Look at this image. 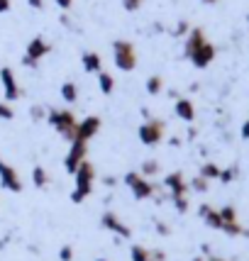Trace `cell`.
Here are the masks:
<instances>
[{"label": "cell", "instance_id": "8", "mask_svg": "<svg viewBox=\"0 0 249 261\" xmlns=\"http://www.w3.org/2000/svg\"><path fill=\"white\" fill-rule=\"evenodd\" d=\"M86 154H88V144L86 142H71V149L66 151V156H64V169H66V173H76L79 171V166L86 161Z\"/></svg>", "mask_w": 249, "mask_h": 261}, {"label": "cell", "instance_id": "28", "mask_svg": "<svg viewBox=\"0 0 249 261\" xmlns=\"http://www.w3.org/2000/svg\"><path fill=\"white\" fill-rule=\"evenodd\" d=\"M188 32H191V24H188V20H179L171 34H173V37H188Z\"/></svg>", "mask_w": 249, "mask_h": 261}, {"label": "cell", "instance_id": "19", "mask_svg": "<svg viewBox=\"0 0 249 261\" xmlns=\"http://www.w3.org/2000/svg\"><path fill=\"white\" fill-rule=\"evenodd\" d=\"M98 91H101L103 95H110V93L115 91L113 73H108V71H101V73H98Z\"/></svg>", "mask_w": 249, "mask_h": 261}, {"label": "cell", "instance_id": "17", "mask_svg": "<svg viewBox=\"0 0 249 261\" xmlns=\"http://www.w3.org/2000/svg\"><path fill=\"white\" fill-rule=\"evenodd\" d=\"M81 66H83V71L86 73H101L103 71V59H101V54L98 51H86L83 57H81Z\"/></svg>", "mask_w": 249, "mask_h": 261}, {"label": "cell", "instance_id": "16", "mask_svg": "<svg viewBox=\"0 0 249 261\" xmlns=\"http://www.w3.org/2000/svg\"><path fill=\"white\" fill-rule=\"evenodd\" d=\"M173 113H176V117L183 120V122H193V120H195V105H193L191 98H179L176 105H173Z\"/></svg>", "mask_w": 249, "mask_h": 261}, {"label": "cell", "instance_id": "11", "mask_svg": "<svg viewBox=\"0 0 249 261\" xmlns=\"http://www.w3.org/2000/svg\"><path fill=\"white\" fill-rule=\"evenodd\" d=\"M101 127H103V122H101V117H95V115H88V117H83V120H79V127H76V139L79 142H91L93 137L101 132ZM73 139V142H76Z\"/></svg>", "mask_w": 249, "mask_h": 261}, {"label": "cell", "instance_id": "37", "mask_svg": "<svg viewBox=\"0 0 249 261\" xmlns=\"http://www.w3.org/2000/svg\"><path fill=\"white\" fill-rule=\"evenodd\" d=\"M57 5L61 8V10H68V8L73 5V0H57Z\"/></svg>", "mask_w": 249, "mask_h": 261}, {"label": "cell", "instance_id": "6", "mask_svg": "<svg viewBox=\"0 0 249 261\" xmlns=\"http://www.w3.org/2000/svg\"><path fill=\"white\" fill-rule=\"evenodd\" d=\"M52 51V44L46 42L42 34H37V37H32L30 42H27V49H24V57H22V66L27 68H37L39 66V61L46 57Z\"/></svg>", "mask_w": 249, "mask_h": 261}, {"label": "cell", "instance_id": "36", "mask_svg": "<svg viewBox=\"0 0 249 261\" xmlns=\"http://www.w3.org/2000/svg\"><path fill=\"white\" fill-rule=\"evenodd\" d=\"M115 183H117L115 176H103V186H108V188H110V186H115Z\"/></svg>", "mask_w": 249, "mask_h": 261}, {"label": "cell", "instance_id": "23", "mask_svg": "<svg viewBox=\"0 0 249 261\" xmlns=\"http://www.w3.org/2000/svg\"><path fill=\"white\" fill-rule=\"evenodd\" d=\"M130 259L132 261H154V256H152V249L135 244V247H130Z\"/></svg>", "mask_w": 249, "mask_h": 261}, {"label": "cell", "instance_id": "30", "mask_svg": "<svg viewBox=\"0 0 249 261\" xmlns=\"http://www.w3.org/2000/svg\"><path fill=\"white\" fill-rule=\"evenodd\" d=\"M15 110L10 108V102H0V120H12Z\"/></svg>", "mask_w": 249, "mask_h": 261}, {"label": "cell", "instance_id": "2", "mask_svg": "<svg viewBox=\"0 0 249 261\" xmlns=\"http://www.w3.org/2000/svg\"><path fill=\"white\" fill-rule=\"evenodd\" d=\"M46 122L59 132L61 139H66L68 144L76 139V127H79V120L71 110H46Z\"/></svg>", "mask_w": 249, "mask_h": 261}, {"label": "cell", "instance_id": "26", "mask_svg": "<svg viewBox=\"0 0 249 261\" xmlns=\"http://www.w3.org/2000/svg\"><path fill=\"white\" fill-rule=\"evenodd\" d=\"M237 166H227V169H220V178L217 181L220 183H232L235 178H237Z\"/></svg>", "mask_w": 249, "mask_h": 261}, {"label": "cell", "instance_id": "40", "mask_svg": "<svg viewBox=\"0 0 249 261\" xmlns=\"http://www.w3.org/2000/svg\"><path fill=\"white\" fill-rule=\"evenodd\" d=\"M201 249H203V254H205V256H210V254H213V251H210V244H203Z\"/></svg>", "mask_w": 249, "mask_h": 261}, {"label": "cell", "instance_id": "7", "mask_svg": "<svg viewBox=\"0 0 249 261\" xmlns=\"http://www.w3.org/2000/svg\"><path fill=\"white\" fill-rule=\"evenodd\" d=\"M0 86H3V95H5V100L12 102V100H20L22 98V88H20V83L15 79V71L10 66H3L0 68Z\"/></svg>", "mask_w": 249, "mask_h": 261}, {"label": "cell", "instance_id": "33", "mask_svg": "<svg viewBox=\"0 0 249 261\" xmlns=\"http://www.w3.org/2000/svg\"><path fill=\"white\" fill-rule=\"evenodd\" d=\"M154 227H157V234H161V237H169V234H171V227L166 225V222H161V220H157V222H154Z\"/></svg>", "mask_w": 249, "mask_h": 261}, {"label": "cell", "instance_id": "5", "mask_svg": "<svg viewBox=\"0 0 249 261\" xmlns=\"http://www.w3.org/2000/svg\"><path fill=\"white\" fill-rule=\"evenodd\" d=\"M164 132H166V125H164V120H157V117L144 120L142 125L137 127V137H139V142H142L144 147H157V144H161Z\"/></svg>", "mask_w": 249, "mask_h": 261}, {"label": "cell", "instance_id": "14", "mask_svg": "<svg viewBox=\"0 0 249 261\" xmlns=\"http://www.w3.org/2000/svg\"><path fill=\"white\" fill-rule=\"evenodd\" d=\"M205 42H208V37H205L203 30H201V27H191V32H188V37H186V44H183V54H186V59H191Z\"/></svg>", "mask_w": 249, "mask_h": 261}, {"label": "cell", "instance_id": "1", "mask_svg": "<svg viewBox=\"0 0 249 261\" xmlns=\"http://www.w3.org/2000/svg\"><path fill=\"white\" fill-rule=\"evenodd\" d=\"M73 178H76V186H73V191H71V203L79 205V203H83V200L93 193V183H95V166L86 159L79 166V171L73 173Z\"/></svg>", "mask_w": 249, "mask_h": 261}, {"label": "cell", "instance_id": "42", "mask_svg": "<svg viewBox=\"0 0 249 261\" xmlns=\"http://www.w3.org/2000/svg\"><path fill=\"white\" fill-rule=\"evenodd\" d=\"M191 261H205V256H193Z\"/></svg>", "mask_w": 249, "mask_h": 261}, {"label": "cell", "instance_id": "34", "mask_svg": "<svg viewBox=\"0 0 249 261\" xmlns=\"http://www.w3.org/2000/svg\"><path fill=\"white\" fill-rule=\"evenodd\" d=\"M239 137H242L244 142H249V117L242 122V127H239Z\"/></svg>", "mask_w": 249, "mask_h": 261}, {"label": "cell", "instance_id": "9", "mask_svg": "<svg viewBox=\"0 0 249 261\" xmlns=\"http://www.w3.org/2000/svg\"><path fill=\"white\" fill-rule=\"evenodd\" d=\"M0 188H5L10 193H22V188H24L20 173L3 159H0Z\"/></svg>", "mask_w": 249, "mask_h": 261}, {"label": "cell", "instance_id": "41", "mask_svg": "<svg viewBox=\"0 0 249 261\" xmlns=\"http://www.w3.org/2000/svg\"><path fill=\"white\" fill-rule=\"evenodd\" d=\"M201 3H205V5H215L217 0H201Z\"/></svg>", "mask_w": 249, "mask_h": 261}, {"label": "cell", "instance_id": "32", "mask_svg": "<svg viewBox=\"0 0 249 261\" xmlns=\"http://www.w3.org/2000/svg\"><path fill=\"white\" fill-rule=\"evenodd\" d=\"M142 3H144V0H122V8L127 12H137L142 8Z\"/></svg>", "mask_w": 249, "mask_h": 261}, {"label": "cell", "instance_id": "4", "mask_svg": "<svg viewBox=\"0 0 249 261\" xmlns=\"http://www.w3.org/2000/svg\"><path fill=\"white\" fill-rule=\"evenodd\" d=\"M113 59H115V66L124 71V73H130V71H135L137 68V49L132 42H127V39H115L113 42Z\"/></svg>", "mask_w": 249, "mask_h": 261}, {"label": "cell", "instance_id": "18", "mask_svg": "<svg viewBox=\"0 0 249 261\" xmlns=\"http://www.w3.org/2000/svg\"><path fill=\"white\" fill-rule=\"evenodd\" d=\"M59 93H61L64 102H68V105H73V102L79 100V86H76L73 81H64L61 88H59Z\"/></svg>", "mask_w": 249, "mask_h": 261}, {"label": "cell", "instance_id": "21", "mask_svg": "<svg viewBox=\"0 0 249 261\" xmlns=\"http://www.w3.org/2000/svg\"><path fill=\"white\" fill-rule=\"evenodd\" d=\"M32 183L34 188H46L49 186V173H46L44 166H34L32 169Z\"/></svg>", "mask_w": 249, "mask_h": 261}, {"label": "cell", "instance_id": "31", "mask_svg": "<svg viewBox=\"0 0 249 261\" xmlns=\"http://www.w3.org/2000/svg\"><path fill=\"white\" fill-rule=\"evenodd\" d=\"M30 117H32L34 122H39V120H44V117H46L44 108H39V105H32V108H30Z\"/></svg>", "mask_w": 249, "mask_h": 261}, {"label": "cell", "instance_id": "35", "mask_svg": "<svg viewBox=\"0 0 249 261\" xmlns=\"http://www.w3.org/2000/svg\"><path fill=\"white\" fill-rule=\"evenodd\" d=\"M27 5L32 10H44V0H27Z\"/></svg>", "mask_w": 249, "mask_h": 261}, {"label": "cell", "instance_id": "13", "mask_svg": "<svg viewBox=\"0 0 249 261\" xmlns=\"http://www.w3.org/2000/svg\"><path fill=\"white\" fill-rule=\"evenodd\" d=\"M215 54H217V49H215V44H210V42H205L195 54H193L188 61H191L195 68H208L213 61H215Z\"/></svg>", "mask_w": 249, "mask_h": 261}, {"label": "cell", "instance_id": "20", "mask_svg": "<svg viewBox=\"0 0 249 261\" xmlns=\"http://www.w3.org/2000/svg\"><path fill=\"white\" fill-rule=\"evenodd\" d=\"M198 176H203L208 181H217L220 178V166H217L215 161H205L203 166H201V171H198Z\"/></svg>", "mask_w": 249, "mask_h": 261}, {"label": "cell", "instance_id": "15", "mask_svg": "<svg viewBox=\"0 0 249 261\" xmlns=\"http://www.w3.org/2000/svg\"><path fill=\"white\" fill-rule=\"evenodd\" d=\"M198 217L203 220L210 229H222V217H220V210H215L213 205H198Z\"/></svg>", "mask_w": 249, "mask_h": 261}, {"label": "cell", "instance_id": "39", "mask_svg": "<svg viewBox=\"0 0 249 261\" xmlns=\"http://www.w3.org/2000/svg\"><path fill=\"white\" fill-rule=\"evenodd\" d=\"M205 261H227L222 256H217V254H210V256H205Z\"/></svg>", "mask_w": 249, "mask_h": 261}, {"label": "cell", "instance_id": "27", "mask_svg": "<svg viewBox=\"0 0 249 261\" xmlns=\"http://www.w3.org/2000/svg\"><path fill=\"white\" fill-rule=\"evenodd\" d=\"M171 203H173V207L181 213V215H186L188 213V207H191V203H188V195H179V198H171Z\"/></svg>", "mask_w": 249, "mask_h": 261}, {"label": "cell", "instance_id": "38", "mask_svg": "<svg viewBox=\"0 0 249 261\" xmlns=\"http://www.w3.org/2000/svg\"><path fill=\"white\" fill-rule=\"evenodd\" d=\"M10 10V0H0V15Z\"/></svg>", "mask_w": 249, "mask_h": 261}, {"label": "cell", "instance_id": "24", "mask_svg": "<svg viewBox=\"0 0 249 261\" xmlns=\"http://www.w3.org/2000/svg\"><path fill=\"white\" fill-rule=\"evenodd\" d=\"M144 88H147L149 95H159V93L164 91V79L154 73V76H149V79H147V83H144Z\"/></svg>", "mask_w": 249, "mask_h": 261}, {"label": "cell", "instance_id": "3", "mask_svg": "<svg viewBox=\"0 0 249 261\" xmlns=\"http://www.w3.org/2000/svg\"><path fill=\"white\" fill-rule=\"evenodd\" d=\"M124 186L132 191V195H135L137 200H149V198H154L157 195V183H152L149 178H144L139 171H127L124 173Z\"/></svg>", "mask_w": 249, "mask_h": 261}, {"label": "cell", "instance_id": "22", "mask_svg": "<svg viewBox=\"0 0 249 261\" xmlns=\"http://www.w3.org/2000/svg\"><path fill=\"white\" fill-rule=\"evenodd\" d=\"M159 171H161V164H159L157 159H147V161H142V166H139V173H142L144 178L159 176Z\"/></svg>", "mask_w": 249, "mask_h": 261}, {"label": "cell", "instance_id": "12", "mask_svg": "<svg viewBox=\"0 0 249 261\" xmlns=\"http://www.w3.org/2000/svg\"><path fill=\"white\" fill-rule=\"evenodd\" d=\"M164 188L169 191L171 198H179V195H188V183H186V178H183L181 171H171V173H166L164 176Z\"/></svg>", "mask_w": 249, "mask_h": 261}, {"label": "cell", "instance_id": "25", "mask_svg": "<svg viewBox=\"0 0 249 261\" xmlns=\"http://www.w3.org/2000/svg\"><path fill=\"white\" fill-rule=\"evenodd\" d=\"M188 188H191V191H195V193H205V191L210 188V181H208V178H203V176H195V178L188 183Z\"/></svg>", "mask_w": 249, "mask_h": 261}, {"label": "cell", "instance_id": "43", "mask_svg": "<svg viewBox=\"0 0 249 261\" xmlns=\"http://www.w3.org/2000/svg\"><path fill=\"white\" fill-rule=\"evenodd\" d=\"M95 261H108V259H95Z\"/></svg>", "mask_w": 249, "mask_h": 261}, {"label": "cell", "instance_id": "44", "mask_svg": "<svg viewBox=\"0 0 249 261\" xmlns=\"http://www.w3.org/2000/svg\"><path fill=\"white\" fill-rule=\"evenodd\" d=\"M247 22H249V15H247Z\"/></svg>", "mask_w": 249, "mask_h": 261}, {"label": "cell", "instance_id": "29", "mask_svg": "<svg viewBox=\"0 0 249 261\" xmlns=\"http://www.w3.org/2000/svg\"><path fill=\"white\" fill-rule=\"evenodd\" d=\"M59 261H73V247L71 244H64L59 249Z\"/></svg>", "mask_w": 249, "mask_h": 261}, {"label": "cell", "instance_id": "10", "mask_svg": "<svg viewBox=\"0 0 249 261\" xmlns=\"http://www.w3.org/2000/svg\"><path fill=\"white\" fill-rule=\"evenodd\" d=\"M101 227H103V229H108V232H113V234H117L120 239H130V237H132V229L127 227L122 220L117 217V213H113V210L103 213V217H101Z\"/></svg>", "mask_w": 249, "mask_h": 261}]
</instances>
